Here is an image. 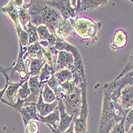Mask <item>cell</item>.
<instances>
[{
    "label": "cell",
    "instance_id": "6da1fadb",
    "mask_svg": "<svg viewBox=\"0 0 133 133\" xmlns=\"http://www.w3.org/2000/svg\"><path fill=\"white\" fill-rule=\"evenodd\" d=\"M119 100L103 92V104L98 133H109L113 127L127 116L129 111L123 109Z\"/></svg>",
    "mask_w": 133,
    "mask_h": 133
},
{
    "label": "cell",
    "instance_id": "7a4b0ae2",
    "mask_svg": "<svg viewBox=\"0 0 133 133\" xmlns=\"http://www.w3.org/2000/svg\"><path fill=\"white\" fill-rule=\"evenodd\" d=\"M31 22L35 26H46L51 34H54L59 22L63 18L60 12L47 4L43 0H32V5L28 10Z\"/></svg>",
    "mask_w": 133,
    "mask_h": 133
},
{
    "label": "cell",
    "instance_id": "3957f363",
    "mask_svg": "<svg viewBox=\"0 0 133 133\" xmlns=\"http://www.w3.org/2000/svg\"><path fill=\"white\" fill-rule=\"evenodd\" d=\"M74 34L82 41H97L98 34L101 28V22H94L86 17H77L69 19Z\"/></svg>",
    "mask_w": 133,
    "mask_h": 133
},
{
    "label": "cell",
    "instance_id": "277c9868",
    "mask_svg": "<svg viewBox=\"0 0 133 133\" xmlns=\"http://www.w3.org/2000/svg\"><path fill=\"white\" fill-rule=\"evenodd\" d=\"M27 51V47H23L19 44V50L18 54L16 61L8 68H5L3 66L0 67V72L3 75H7L10 81L13 80L15 74L18 72L19 75L20 81L26 79L30 75V58L25 55Z\"/></svg>",
    "mask_w": 133,
    "mask_h": 133
},
{
    "label": "cell",
    "instance_id": "5b68a950",
    "mask_svg": "<svg viewBox=\"0 0 133 133\" xmlns=\"http://www.w3.org/2000/svg\"><path fill=\"white\" fill-rule=\"evenodd\" d=\"M55 48L59 50H65L71 53L74 57V81L77 86H80V84L82 82L86 81L85 74H84V62L83 58L78 50L77 48L74 45L68 43L66 41H62L57 38Z\"/></svg>",
    "mask_w": 133,
    "mask_h": 133
},
{
    "label": "cell",
    "instance_id": "8992f818",
    "mask_svg": "<svg viewBox=\"0 0 133 133\" xmlns=\"http://www.w3.org/2000/svg\"><path fill=\"white\" fill-rule=\"evenodd\" d=\"M82 91V105L77 118H74V132L87 133V119L89 116V105L87 101V82L84 81L80 84Z\"/></svg>",
    "mask_w": 133,
    "mask_h": 133
},
{
    "label": "cell",
    "instance_id": "52a82bcc",
    "mask_svg": "<svg viewBox=\"0 0 133 133\" xmlns=\"http://www.w3.org/2000/svg\"><path fill=\"white\" fill-rule=\"evenodd\" d=\"M62 101L65 104L66 112L74 118H77L82 105V91L80 86H77L74 92L65 94Z\"/></svg>",
    "mask_w": 133,
    "mask_h": 133
},
{
    "label": "cell",
    "instance_id": "ba28073f",
    "mask_svg": "<svg viewBox=\"0 0 133 133\" xmlns=\"http://www.w3.org/2000/svg\"><path fill=\"white\" fill-rule=\"evenodd\" d=\"M46 2L48 5L57 9L64 18L70 19L77 17L76 7L72 6L70 0H48Z\"/></svg>",
    "mask_w": 133,
    "mask_h": 133
},
{
    "label": "cell",
    "instance_id": "9c48e42d",
    "mask_svg": "<svg viewBox=\"0 0 133 133\" xmlns=\"http://www.w3.org/2000/svg\"><path fill=\"white\" fill-rule=\"evenodd\" d=\"M28 84L31 91V94L26 99V103L37 104L42 92V88L44 84L40 82L38 76H30L28 80Z\"/></svg>",
    "mask_w": 133,
    "mask_h": 133
},
{
    "label": "cell",
    "instance_id": "30bf717a",
    "mask_svg": "<svg viewBox=\"0 0 133 133\" xmlns=\"http://www.w3.org/2000/svg\"><path fill=\"white\" fill-rule=\"evenodd\" d=\"M64 69H69L72 72L74 69V57L71 53L62 50L59 51L58 54V58L55 68V72L60 71Z\"/></svg>",
    "mask_w": 133,
    "mask_h": 133
},
{
    "label": "cell",
    "instance_id": "8fae6325",
    "mask_svg": "<svg viewBox=\"0 0 133 133\" xmlns=\"http://www.w3.org/2000/svg\"><path fill=\"white\" fill-rule=\"evenodd\" d=\"M108 3L107 0H77L72 1V4L75 5L77 14L81 11L96 10Z\"/></svg>",
    "mask_w": 133,
    "mask_h": 133
},
{
    "label": "cell",
    "instance_id": "7c38bea8",
    "mask_svg": "<svg viewBox=\"0 0 133 133\" xmlns=\"http://www.w3.org/2000/svg\"><path fill=\"white\" fill-rule=\"evenodd\" d=\"M58 109L60 112V122L57 126V131L59 133H64L70 126L72 122L74 121V117L69 116L66 111H65V104L62 100H59L58 101Z\"/></svg>",
    "mask_w": 133,
    "mask_h": 133
},
{
    "label": "cell",
    "instance_id": "4fadbf2b",
    "mask_svg": "<svg viewBox=\"0 0 133 133\" xmlns=\"http://www.w3.org/2000/svg\"><path fill=\"white\" fill-rule=\"evenodd\" d=\"M22 116V119L24 126L26 127L27 124L32 119H35L38 121V112L37 110L36 104H28L25 103L24 106L18 111Z\"/></svg>",
    "mask_w": 133,
    "mask_h": 133
},
{
    "label": "cell",
    "instance_id": "5bb4252c",
    "mask_svg": "<svg viewBox=\"0 0 133 133\" xmlns=\"http://www.w3.org/2000/svg\"><path fill=\"white\" fill-rule=\"evenodd\" d=\"M2 12L7 17L15 28L21 26L18 18V10L14 4V0H10L8 3L2 8Z\"/></svg>",
    "mask_w": 133,
    "mask_h": 133
},
{
    "label": "cell",
    "instance_id": "9a60e30c",
    "mask_svg": "<svg viewBox=\"0 0 133 133\" xmlns=\"http://www.w3.org/2000/svg\"><path fill=\"white\" fill-rule=\"evenodd\" d=\"M72 31V27L69 19H66L63 18L59 22L57 27L55 30L54 34L58 39L65 41L71 35Z\"/></svg>",
    "mask_w": 133,
    "mask_h": 133
},
{
    "label": "cell",
    "instance_id": "2e32d148",
    "mask_svg": "<svg viewBox=\"0 0 133 133\" xmlns=\"http://www.w3.org/2000/svg\"><path fill=\"white\" fill-rule=\"evenodd\" d=\"M128 32L125 30L119 29L117 30L112 40L111 43V49L113 50H123L127 45L128 43Z\"/></svg>",
    "mask_w": 133,
    "mask_h": 133
},
{
    "label": "cell",
    "instance_id": "e0dca14e",
    "mask_svg": "<svg viewBox=\"0 0 133 133\" xmlns=\"http://www.w3.org/2000/svg\"><path fill=\"white\" fill-rule=\"evenodd\" d=\"M30 76L27 77L26 79L22 80V81H19V82H13L10 81L8 82V87L3 95V97H6L9 103L10 104H15V101H14V99L15 97H17V94H18V89L22 85V84L25 83L26 81L29 80Z\"/></svg>",
    "mask_w": 133,
    "mask_h": 133
},
{
    "label": "cell",
    "instance_id": "ac0fdd59",
    "mask_svg": "<svg viewBox=\"0 0 133 133\" xmlns=\"http://www.w3.org/2000/svg\"><path fill=\"white\" fill-rule=\"evenodd\" d=\"M119 101L120 105L124 110L130 111L133 108V84L123 89Z\"/></svg>",
    "mask_w": 133,
    "mask_h": 133
},
{
    "label": "cell",
    "instance_id": "d6986e66",
    "mask_svg": "<svg viewBox=\"0 0 133 133\" xmlns=\"http://www.w3.org/2000/svg\"><path fill=\"white\" fill-rule=\"evenodd\" d=\"M60 112L58 108L46 116H41L38 115V122L46 124L51 131L57 130V122H60Z\"/></svg>",
    "mask_w": 133,
    "mask_h": 133
},
{
    "label": "cell",
    "instance_id": "ffe728a7",
    "mask_svg": "<svg viewBox=\"0 0 133 133\" xmlns=\"http://www.w3.org/2000/svg\"><path fill=\"white\" fill-rule=\"evenodd\" d=\"M59 50H57L55 46L54 47H43V58L45 62L50 65L53 69V72L55 74V68L58 58Z\"/></svg>",
    "mask_w": 133,
    "mask_h": 133
},
{
    "label": "cell",
    "instance_id": "44dd1931",
    "mask_svg": "<svg viewBox=\"0 0 133 133\" xmlns=\"http://www.w3.org/2000/svg\"><path fill=\"white\" fill-rule=\"evenodd\" d=\"M36 106H37V110H38V114L41 116H46L49 114H50L51 112H53L57 108L58 101L57 100L56 101H54V103H51V104L45 103L43 101L42 94H41L40 97L38 99V101L37 102V104H36Z\"/></svg>",
    "mask_w": 133,
    "mask_h": 133
},
{
    "label": "cell",
    "instance_id": "7402d4cb",
    "mask_svg": "<svg viewBox=\"0 0 133 133\" xmlns=\"http://www.w3.org/2000/svg\"><path fill=\"white\" fill-rule=\"evenodd\" d=\"M26 56L30 58H43V46L39 42H35L27 46V51L25 54Z\"/></svg>",
    "mask_w": 133,
    "mask_h": 133
},
{
    "label": "cell",
    "instance_id": "603a6c76",
    "mask_svg": "<svg viewBox=\"0 0 133 133\" xmlns=\"http://www.w3.org/2000/svg\"><path fill=\"white\" fill-rule=\"evenodd\" d=\"M112 83L116 87L119 89L120 90H123V89L128 85H132L133 84V71L129 72L123 77L119 79H114Z\"/></svg>",
    "mask_w": 133,
    "mask_h": 133
},
{
    "label": "cell",
    "instance_id": "cb8c5ba5",
    "mask_svg": "<svg viewBox=\"0 0 133 133\" xmlns=\"http://www.w3.org/2000/svg\"><path fill=\"white\" fill-rule=\"evenodd\" d=\"M45 61L44 58H30V76H38L42 67L45 64Z\"/></svg>",
    "mask_w": 133,
    "mask_h": 133
},
{
    "label": "cell",
    "instance_id": "d4e9b609",
    "mask_svg": "<svg viewBox=\"0 0 133 133\" xmlns=\"http://www.w3.org/2000/svg\"><path fill=\"white\" fill-rule=\"evenodd\" d=\"M45 84H47L50 87V89L55 92V94L57 96V101L62 100L65 93H64L63 89L62 88V84L58 82V81L55 77L54 74L52 75L49 81H47Z\"/></svg>",
    "mask_w": 133,
    "mask_h": 133
},
{
    "label": "cell",
    "instance_id": "484cf974",
    "mask_svg": "<svg viewBox=\"0 0 133 133\" xmlns=\"http://www.w3.org/2000/svg\"><path fill=\"white\" fill-rule=\"evenodd\" d=\"M24 30H26V32L28 34V38H29L28 45L34 44L35 42H40L38 34V31H37V26H35L31 22H30L27 24L26 26L24 28Z\"/></svg>",
    "mask_w": 133,
    "mask_h": 133
},
{
    "label": "cell",
    "instance_id": "4316f807",
    "mask_svg": "<svg viewBox=\"0 0 133 133\" xmlns=\"http://www.w3.org/2000/svg\"><path fill=\"white\" fill-rule=\"evenodd\" d=\"M55 77L58 81L60 84H63L69 81H74V74L70 69H64L60 71H57L54 74Z\"/></svg>",
    "mask_w": 133,
    "mask_h": 133
},
{
    "label": "cell",
    "instance_id": "83f0119b",
    "mask_svg": "<svg viewBox=\"0 0 133 133\" xmlns=\"http://www.w3.org/2000/svg\"><path fill=\"white\" fill-rule=\"evenodd\" d=\"M42 94L43 101L45 103L51 104V103H54V101H56L57 100L55 92L50 89V87L47 84H43L42 93Z\"/></svg>",
    "mask_w": 133,
    "mask_h": 133
},
{
    "label": "cell",
    "instance_id": "f1b7e54d",
    "mask_svg": "<svg viewBox=\"0 0 133 133\" xmlns=\"http://www.w3.org/2000/svg\"><path fill=\"white\" fill-rule=\"evenodd\" d=\"M54 74L53 72V69L50 67V65H48L47 63L45 64V65L42 67L40 74L38 75L39 77V81L40 82L45 84L47 81H49L50 79V77H52V75H54Z\"/></svg>",
    "mask_w": 133,
    "mask_h": 133
},
{
    "label": "cell",
    "instance_id": "f546056e",
    "mask_svg": "<svg viewBox=\"0 0 133 133\" xmlns=\"http://www.w3.org/2000/svg\"><path fill=\"white\" fill-rule=\"evenodd\" d=\"M18 10V18H19L20 25L24 29L26 26L27 24L30 22H31V18L27 9L21 7L20 9Z\"/></svg>",
    "mask_w": 133,
    "mask_h": 133
},
{
    "label": "cell",
    "instance_id": "4dcf8cb0",
    "mask_svg": "<svg viewBox=\"0 0 133 133\" xmlns=\"http://www.w3.org/2000/svg\"><path fill=\"white\" fill-rule=\"evenodd\" d=\"M15 30L17 32L18 38V44L22 45L23 47H27L28 43H29V38H28V34L26 32V30L21 26L16 27Z\"/></svg>",
    "mask_w": 133,
    "mask_h": 133
},
{
    "label": "cell",
    "instance_id": "1f68e13d",
    "mask_svg": "<svg viewBox=\"0 0 133 133\" xmlns=\"http://www.w3.org/2000/svg\"><path fill=\"white\" fill-rule=\"evenodd\" d=\"M37 31H38V34L40 39L39 42H47L49 38L51 36V33L46 26L42 25V26H37ZM48 44V43H47Z\"/></svg>",
    "mask_w": 133,
    "mask_h": 133
},
{
    "label": "cell",
    "instance_id": "d6a6232c",
    "mask_svg": "<svg viewBox=\"0 0 133 133\" xmlns=\"http://www.w3.org/2000/svg\"><path fill=\"white\" fill-rule=\"evenodd\" d=\"M30 94H31V91H30V86H29L28 81H26L19 88L17 96L19 98H21L22 100L26 101V99L30 96Z\"/></svg>",
    "mask_w": 133,
    "mask_h": 133
},
{
    "label": "cell",
    "instance_id": "836d02e7",
    "mask_svg": "<svg viewBox=\"0 0 133 133\" xmlns=\"http://www.w3.org/2000/svg\"><path fill=\"white\" fill-rule=\"evenodd\" d=\"M133 71V48L130 53L129 57L128 59V62L124 66V68L122 69V71L119 72V74L116 77V79H119L121 77H123L124 75H125L126 74L129 72H132Z\"/></svg>",
    "mask_w": 133,
    "mask_h": 133
},
{
    "label": "cell",
    "instance_id": "e575fe53",
    "mask_svg": "<svg viewBox=\"0 0 133 133\" xmlns=\"http://www.w3.org/2000/svg\"><path fill=\"white\" fill-rule=\"evenodd\" d=\"M77 87L75 81H69L63 84H62V88L63 89V92L65 94H70L74 92L76 88Z\"/></svg>",
    "mask_w": 133,
    "mask_h": 133
},
{
    "label": "cell",
    "instance_id": "d590c367",
    "mask_svg": "<svg viewBox=\"0 0 133 133\" xmlns=\"http://www.w3.org/2000/svg\"><path fill=\"white\" fill-rule=\"evenodd\" d=\"M39 123L38 120L32 119L25 127L26 133H38L39 132Z\"/></svg>",
    "mask_w": 133,
    "mask_h": 133
},
{
    "label": "cell",
    "instance_id": "8d00e7d4",
    "mask_svg": "<svg viewBox=\"0 0 133 133\" xmlns=\"http://www.w3.org/2000/svg\"><path fill=\"white\" fill-rule=\"evenodd\" d=\"M124 120H125V117H124L119 123L116 124L109 133H126L125 128H124Z\"/></svg>",
    "mask_w": 133,
    "mask_h": 133
},
{
    "label": "cell",
    "instance_id": "74e56055",
    "mask_svg": "<svg viewBox=\"0 0 133 133\" xmlns=\"http://www.w3.org/2000/svg\"><path fill=\"white\" fill-rule=\"evenodd\" d=\"M133 125V108L128 112L127 116H125V120H124V128L125 131H128L131 126Z\"/></svg>",
    "mask_w": 133,
    "mask_h": 133
},
{
    "label": "cell",
    "instance_id": "f35d334b",
    "mask_svg": "<svg viewBox=\"0 0 133 133\" xmlns=\"http://www.w3.org/2000/svg\"><path fill=\"white\" fill-rule=\"evenodd\" d=\"M53 131V133H59L57 131V130H54V131ZM64 133H75L74 132V121L72 122V124H70L69 128Z\"/></svg>",
    "mask_w": 133,
    "mask_h": 133
},
{
    "label": "cell",
    "instance_id": "ab89813d",
    "mask_svg": "<svg viewBox=\"0 0 133 133\" xmlns=\"http://www.w3.org/2000/svg\"><path fill=\"white\" fill-rule=\"evenodd\" d=\"M24 3V0H14V4L17 7V9H20L22 7Z\"/></svg>",
    "mask_w": 133,
    "mask_h": 133
},
{
    "label": "cell",
    "instance_id": "60d3db41",
    "mask_svg": "<svg viewBox=\"0 0 133 133\" xmlns=\"http://www.w3.org/2000/svg\"><path fill=\"white\" fill-rule=\"evenodd\" d=\"M126 133H133V125H131V128H129V130H128V131H126Z\"/></svg>",
    "mask_w": 133,
    "mask_h": 133
}]
</instances>
